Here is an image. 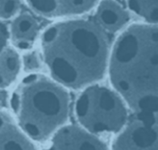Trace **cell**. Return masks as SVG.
<instances>
[{
    "label": "cell",
    "mask_w": 158,
    "mask_h": 150,
    "mask_svg": "<svg viewBox=\"0 0 158 150\" xmlns=\"http://www.w3.org/2000/svg\"><path fill=\"white\" fill-rule=\"evenodd\" d=\"M109 39L96 21L56 23L41 37L44 64L55 81L69 89L89 86L103 77L108 65Z\"/></svg>",
    "instance_id": "1"
},
{
    "label": "cell",
    "mask_w": 158,
    "mask_h": 150,
    "mask_svg": "<svg viewBox=\"0 0 158 150\" xmlns=\"http://www.w3.org/2000/svg\"><path fill=\"white\" fill-rule=\"evenodd\" d=\"M110 83L138 117L158 120V23L132 25L114 43Z\"/></svg>",
    "instance_id": "2"
},
{
    "label": "cell",
    "mask_w": 158,
    "mask_h": 150,
    "mask_svg": "<svg viewBox=\"0 0 158 150\" xmlns=\"http://www.w3.org/2000/svg\"><path fill=\"white\" fill-rule=\"evenodd\" d=\"M10 106L23 131L34 140H43L65 122L70 98L59 83L32 73L14 89Z\"/></svg>",
    "instance_id": "3"
},
{
    "label": "cell",
    "mask_w": 158,
    "mask_h": 150,
    "mask_svg": "<svg viewBox=\"0 0 158 150\" xmlns=\"http://www.w3.org/2000/svg\"><path fill=\"white\" fill-rule=\"evenodd\" d=\"M76 116L81 125L93 133L115 132L127 120V109L123 99L110 89L91 86L77 98Z\"/></svg>",
    "instance_id": "4"
},
{
    "label": "cell",
    "mask_w": 158,
    "mask_h": 150,
    "mask_svg": "<svg viewBox=\"0 0 158 150\" xmlns=\"http://www.w3.org/2000/svg\"><path fill=\"white\" fill-rule=\"evenodd\" d=\"M112 150H158V120L138 117L117 136Z\"/></svg>",
    "instance_id": "5"
},
{
    "label": "cell",
    "mask_w": 158,
    "mask_h": 150,
    "mask_svg": "<svg viewBox=\"0 0 158 150\" xmlns=\"http://www.w3.org/2000/svg\"><path fill=\"white\" fill-rule=\"evenodd\" d=\"M48 150H106V147L89 132L69 125L56 132Z\"/></svg>",
    "instance_id": "6"
},
{
    "label": "cell",
    "mask_w": 158,
    "mask_h": 150,
    "mask_svg": "<svg viewBox=\"0 0 158 150\" xmlns=\"http://www.w3.org/2000/svg\"><path fill=\"white\" fill-rule=\"evenodd\" d=\"M35 13L48 18L70 16L87 12L98 0H26Z\"/></svg>",
    "instance_id": "7"
},
{
    "label": "cell",
    "mask_w": 158,
    "mask_h": 150,
    "mask_svg": "<svg viewBox=\"0 0 158 150\" xmlns=\"http://www.w3.org/2000/svg\"><path fill=\"white\" fill-rule=\"evenodd\" d=\"M0 150H36L6 112H0Z\"/></svg>",
    "instance_id": "8"
},
{
    "label": "cell",
    "mask_w": 158,
    "mask_h": 150,
    "mask_svg": "<svg viewBox=\"0 0 158 150\" xmlns=\"http://www.w3.org/2000/svg\"><path fill=\"white\" fill-rule=\"evenodd\" d=\"M39 23L31 14L23 13L11 23L10 37L19 49H28L32 46L39 33Z\"/></svg>",
    "instance_id": "9"
},
{
    "label": "cell",
    "mask_w": 158,
    "mask_h": 150,
    "mask_svg": "<svg viewBox=\"0 0 158 150\" xmlns=\"http://www.w3.org/2000/svg\"><path fill=\"white\" fill-rule=\"evenodd\" d=\"M129 20V14L122 4L115 0H103L96 13V22L102 29L115 32Z\"/></svg>",
    "instance_id": "10"
},
{
    "label": "cell",
    "mask_w": 158,
    "mask_h": 150,
    "mask_svg": "<svg viewBox=\"0 0 158 150\" xmlns=\"http://www.w3.org/2000/svg\"><path fill=\"white\" fill-rule=\"evenodd\" d=\"M21 69L19 53L11 47H6L0 53V89H6L18 77Z\"/></svg>",
    "instance_id": "11"
},
{
    "label": "cell",
    "mask_w": 158,
    "mask_h": 150,
    "mask_svg": "<svg viewBox=\"0 0 158 150\" xmlns=\"http://www.w3.org/2000/svg\"><path fill=\"white\" fill-rule=\"evenodd\" d=\"M127 4L138 16L149 23H158V0H127Z\"/></svg>",
    "instance_id": "12"
},
{
    "label": "cell",
    "mask_w": 158,
    "mask_h": 150,
    "mask_svg": "<svg viewBox=\"0 0 158 150\" xmlns=\"http://www.w3.org/2000/svg\"><path fill=\"white\" fill-rule=\"evenodd\" d=\"M21 0H0V19H8L19 10Z\"/></svg>",
    "instance_id": "13"
},
{
    "label": "cell",
    "mask_w": 158,
    "mask_h": 150,
    "mask_svg": "<svg viewBox=\"0 0 158 150\" xmlns=\"http://www.w3.org/2000/svg\"><path fill=\"white\" fill-rule=\"evenodd\" d=\"M10 37V32L6 26L0 23V53L6 47V44Z\"/></svg>",
    "instance_id": "14"
}]
</instances>
